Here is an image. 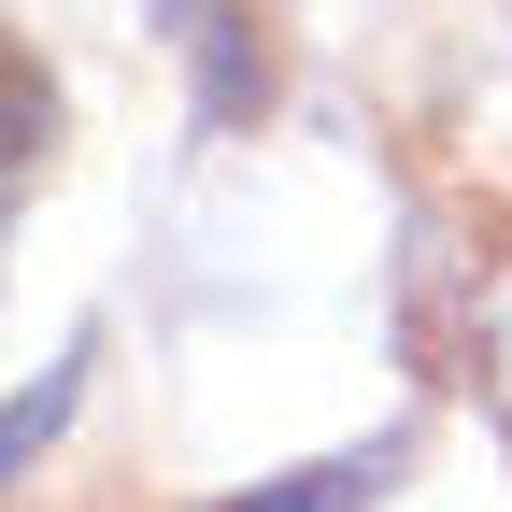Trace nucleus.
<instances>
[{"label":"nucleus","mask_w":512,"mask_h":512,"mask_svg":"<svg viewBox=\"0 0 512 512\" xmlns=\"http://www.w3.org/2000/svg\"><path fill=\"white\" fill-rule=\"evenodd\" d=\"M356 484H384V456H370V470H356V456H342V470H299V484H256V498H242V512H342V498H356Z\"/></svg>","instance_id":"2"},{"label":"nucleus","mask_w":512,"mask_h":512,"mask_svg":"<svg viewBox=\"0 0 512 512\" xmlns=\"http://www.w3.org/2000/svg\"><path fill=\"white\" fill-rule=\"evenodd\" d=\"M43 157H57V72L0 29V228H15V200L43 185Z\"/></svg>","instance_id":"1"}]
</instances>
